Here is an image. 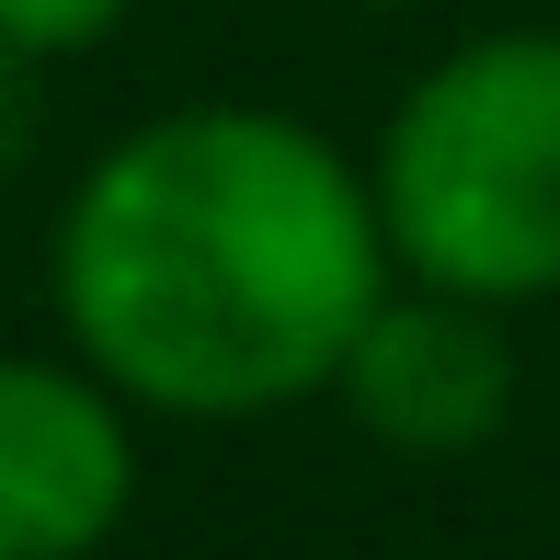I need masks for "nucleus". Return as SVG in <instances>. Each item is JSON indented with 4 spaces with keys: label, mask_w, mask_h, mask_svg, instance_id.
Here are the masks:
<instances>
[{
    "label": "nucleus",
    "mask_w": 560,
    "mask_h": 560,
    "mask_svg": "<svg viewBox=\"0 0 560 560\" xmlns=\"http://www.w3.org/2000/svg\"><path fill=\"white\" fill-rule=\"evenodd\" d=\"M377 287L389 229L366 161L275 104H172L126 126L46 241L69 354L172 423H264L332 400Z\"/></svg>",
    "instance_id": "f257e3e1"
},
{
    "label": "nucleus",
    "mask_w": 560,
    "mask_h": 560,
    "mask_svg": "<svg viewBox=\"0 0 560 560\" xmlns=\"http://www.w3.org/2000/svg\"><path fill=\"white\" fill-rule=\"evenodd\" d=\"M389 275L480 310L560 298V35L503 23L469 35L389 104L366 149Z\"/></svg>",
    "instance_id": "f03ea898"
},
{
    "label": "nucleus",
    "mask_w": 560,
    "mask_h": 560,
    "mask_svg": "<svg viewBox=\"0 0 560 560\" xmlns=\"http://www.w3.org/2000/svg\"><path fill=\"white\" fill-rule=\"evenodd\" d=\"M138 503V400L81 354H0V560H92Z\"/></svg>",
    "instance_id": "7ed1b4c3"
},
{
    "label": "nucleus",
    "mask_w": 560,
    "mask_h": 560,
    "mask_svg": "<svg viewBox=\"0 0 560 560\" xmlns=\"http://www.w3.org/2000/svg\"><path fill=\"white\" fill-rule=\"evenodd\" d=\"M332 400L354 412V435H377L389 457H469V446H492L503 412H515L503 310L389 275L377 310L354 320L343 366H332Z\"/></svg>",
    "instance_id": "20e7f679"
},
{
    "label": "nucleus",
    "mask_w": 560,
    "mask_h": 560,
    "mask_svg": "<svg viewBox=\"0 0 560 560\" xmlns=\"http://www.w3.org/2000/svg\"><path fill=\"white\" fill-rule=\"evenodd\" d=\"M138 0H0V58L46 69V58H92Z\"/></svg>",
    "instance_id": "39448f33"
},
{
    "label": "nucleus",
    "mask_w": 560,
    "mask_h": 560,
    "mask_svg": "<svg viewBox=\"0 0 560 560\" xmlns=\"http://www.w3.org/2000/svg\"><path fill=\"white\" fill-rule=\"evenodd\" d=\"M354 12H423V0H354Z\"/></svg>",
    "instance_id": "423d86ee"
}]
</instances>
